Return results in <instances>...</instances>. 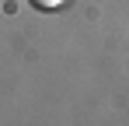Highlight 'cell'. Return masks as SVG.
I'll return each mask as SVG.
<instances>
[{
  "instance_id": "6da1fadb",
  "label": "cell",
  "mask_w": 129,
  "mask_h": 126,
  "mask_svg": "<svg viewBox=\"0 0 129 126\" xmlns=\"http://www.w3.org/2000/svg\"><path fill=\"white\" fill-rule=\"evenodd\" d=\"M35 11H56V7H63V0H28Z\"/></svg>"
}]
</instances>
